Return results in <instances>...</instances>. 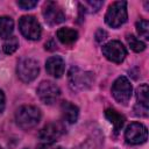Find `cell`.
<instances>
[{
	"mask_svg": "<svg viewBox=\"0 0 149 149\" xmlns=\"http://www.w3.org/2000/svg\"><path fill=\"white\" fill-rule=\"evenodd\" d=\"M41 120V111L33 105L21 106L15 113V121L17 126L24 130L31 129Z\"/></svg>",
	"mask_w": 149,
	"mask_h": 149,
	"instance_id": "6da1fadb",
	"label": "cell"
},
{
	"mask_svg": "<svg viewBox=\"0 0 149 149\" xmlns=\"http://www.w3.org/2000/svg\"><path fill=\"white\" fill-rule=\"evenodd\" d=\"M127 19L128 13L126 1H115L111 3L105 14V22L112 28L121 27L127 21Z\"/></svg>",
	"mask_w": 149,
	"mask_h": 149,
	"instance_id": "7a4b0ae2",
	"label": "cell"
},
{
	"mask_svg": "<svg viewBox=\"0 0 149 149\" xmlns=\"http://www.w3.org/2000/svg\"><path fill=\"white\" fill-rule=\"evenodd\" d=\"M40 72L38 62L30 57H23L17 62L16 66V73L21 81L23 83H30L33 81Z\"/></svg>",
	"mask_w": 149,
	"mask_h": 149,
	"instance_id": "3957f363",
	"label": "cell"
},
{
	"mask_svg": "<svg viewBox=\"0 0 149 149\" xmlns=\"http://www.w3.org/2000/svg\"><path fill=\"white\" fill-rule=\"evenodd\" d=\"M93 83V73L72 66L69 71V85L73 91L88 88Z\"/></svg>",
	"mask_w": 149,
	"mask_h": 149,
	"instance_id": "277c9868",
	"label": "cell"
},
{
	"mask_svg": "<svg viewBox=\"0 0 149 149\" xmlns=\"http://www.w3.org/2000/svg\"><path fill=\"white\" fill-rule=\"evenodd\" d=\"M19 28L21 34L27 38L31 41L40 40L42 34V28L37 19L33 15H23L19 20Z\"/></svg>",
	"mask_w": 149,
	"mask_h": 149,
	"instance_id": "5b68a950",
	"label": "cell"
},
{
	"mask_svg": "<svg viewBox=\"0 0 149 149\" xmlns=\"http://www.w3.org/2000/svg\"><path fill=\"white\" fill-rule=\"evenodd\" d=\"M112 95L113 98L120 102L126 105L133 94V86L130 84V81L128 80V78H126L125 76H120L115 79V81L112 85Z\"/></svg>",
	"mask_w": 149,
	"mask_h": 149,
	"instance_id": "8992f818",
	"label": "cell"
},
{
	"mask_svg": "<svg viewBox=\"0 0 149 149\" xmlns=\"http://www.w3.org/2000/svg\"><path fill=\"white\" fill-rule=\"evenodd\" d=\"M36 92H37L40 100L47 105L54 104L58 99V97L61 95L59 87L54 81H50V80H43L38 85Z\"/></svg>",
	"mask_w": 149,
	"mask_h": 149,
	"instance_id": "52a82bcc",
	"label": "cell"
},
{
	"mask_svg": "<svg viewBox=\"0 0 149 149\" xmlns=\"http://www.w3.org/2000/svg\"><path fill=\"white\" fill-rule=\"evenodd\" d=\"M125 139L129 144H142L148 139L147 127L141 122H132L125 132Z\"/></svg>",
	"mask_w": 149,
	"mask_h": 149,
	"instance_id": "ba28073f",
	"label": "cell"
},
{
	"mask_svg": "<svg viewBox=\"0 0 149 149\" xmlns=\"http://www.w3.org/2000/svg\"><path fill=\"white\" fill-rule=\"evenodd\" d=\"M102 54L104 56L113 62V63H121L127 56V50L120 41H109L105 45H102Z\"/></svg>",
	"mask_w": 149,
	"mask_h": 149,
	"instance_id": "9c48e42d",
	"label": "cell"
},
{
	"mask_svg": "<svg viewBox=\"0 0 149 149\" xmlns=\"http://www.w3.org/2000/svg\"><path fill=\"white\" fill-rule=\"evenodd\" d=\"M42 14H43L45 22L49 26H56V24H59L66 20L63 9L54 1H48L44 3Z\"/></svg>",
	"mask_w": 149,
	"mask_h": 149,
	"instance_id": "30bf717a",
	"label": "cell"
},
{
	"mask_svg": "<svg viewBox=\"0 0 149 149\" xmlns=\"http://www.w3.org/2000/svg\"><path fill=\"white\" fill-rule=\"evenodd\" d=\"M63 134V126L59 122H49L38 133L40 140L47 144H51L57 141Z\"/></svg>",
	"mask_w": 149,
	"mask_h": 149,
	"instance_id": "8fae6325",
	"label": "cell"
},
{
	"mask_svg": "<svg viewBox=\"0 0 149 149\" xmlns=\"http://www.w3.org/2000/svg\"><path fill=\"white\" fill-rule=\"evenodd\" d=\"M45 70L50 76L61 78L64 74L65 62L61 56H51L45 61Z\"/></svg>",
	"mask_w": 149,
	"mask_h": 149,
	"instance_id": "7c38bea8",
	"label": "cell"
},
{
	"mask_svg": "<svg viewBox=\"0 0 149 149\" xmlns=\"http://www.w3.org/2000/svg\"><path fill=\"white\" fill-rule=\"evenodd\" d=\"M61 111L63 119L69 123H74L79 116V109L76 105L71 104L70 101H63L61 104Z\"/></svg>",
	"mask_w": 149,
	"mask_h": 149,
	"instance_id": "4fadbf2b",
	"label": "cell"
},
{
	"mask_svg": "<svg viewBox=\"0 0 149 149\" xmlns=\"http://www.w3.org/2000/svg\"><path fill=\"white\" fill-rule=\"evenodd\" d=\"M56 35H57V38L59 40V42L63 43V44H65V45L73 44L77 41V38H78L77 30H74L72 28H69V27L58 29Z\"/></svg>",
	"mask_w": 149,
	"mask_h": 149,
	"instance_id": "5bb4252c",
	"label": "cell"
},
{
	"mask_svg": "<svg viewBox=\"0 0 149 149\" xmlns=\"http://www.w3.org/2000/svg\"><path fill=\"white\" fill-rule=\"evenodd\" d=\"M105 116L113 125L115 132H119L122 128V126L125 125V121H126L125 116L122 114H120L119 112H116L115 109H113V108H107L105 111Z\"/></svg>",
	"mask_w": 149,
	"mask_h": 149,
	"instance_id": "9a60e30c",
	"label": "cell"
},
{
	"mask_svg": "<svg viewBox=\"0 0 149 149\" xmlns=\"http://www.w3.org/2000/svg\"><path fill=\"white\" fill-rule=\"evenodd\" d=\"M14 30V21L9 16H0V37L7 40Z\"/></svg>",
	"mask_w": 149,
	"mask_h": 149,
	"instance_id": "2e32d148",
	"label": "cell"
},
{
	"mask_svg": "<svg viewBox=\"0 0 149 149\" xmlns=\"http://www.w3.org/2000/svg\"><path fill=\"white\" fill-rule=\"evenodd\" d=\"M148 93L149 88L147 84H141L136 90V97H137V104L144 106L148 108Z\"/></svg>",
	"mask_w": 149,
	"mask_h": 149,
	"instance_id": "e0dca14e",
	"label": "cell"
},
{
	"mask_svg": "<svg viewBox=\"0 0 149 149\" xmlns=\"http://www.w3.org/2000/svg\"><path fill=\"white\" fill-rule=\"evenodd\" d=\"M17 48H19V40H17V37H15V36L8 37V38L5 41L3 45H2V50H3V52L7 54V55L14 54V52L17 50Z\"/></svg>",
	"mask_w": 149,
	"mask_h": 149,
	"instance_id": "ac0fdd59",
	"label": "cell"
},
{
	"mask_svg": "<svg viewBox=\"0 0 149 149\" xmlns=\"http://www.w3.org/2000/svg\"><path fill=\"white\" fill-rule=\"evenodd\" d=\"M126 40H127V42H128L130 49H132L133 51H135V52H141V51H143V50L146 49L144 42H142L140 38H137V37L134 36V35H127Z\"/></svg>",
	"mask_w": 149,
	"mask_h": 149,
	"instance_id": "d6986e66",
	"label": "cell"
},
{
	"mask_svg": "<svg viewBox=\"0 0 149 149\" xmlns=\"http://www.w3.org/2000/svg\"><path fill=\"white\" fill-rule=\"evenodd\" d=\"M136 30L139 35L143 36L146 40L149 38V22L144 19H141L140 21L136 22Z\"/></svg>",
	"mask_w": 149,
	"mask_h": 149,
	"instance_id": "ffe728a7",
	"label": "cell"
},
{
	"mask_svg": "<svg viewBox=\"0 0 149 149\" xmlns=\"http://www.w3.org/2000/svg\"><path fill=\"white\" fill-rule=\"evenodd\" d=\"M16 5L19 7H21L22 9H31L37 5V1H35V0H19L16 2Z\"/></svg>",
	"mask_w": 149,
	"mask_h": 149,
	"instance_id": "44dd1931",
	"label": "cell"
},
{
	"mask_svg": "<svg viewBox=\"0 0 149 149\" xmlns=\"http://www.w3.org/2000/svg\"><path fill=\"white\" fill-rule=\"evenodd\" d=\"M134 112L137 116H147L148 115V108L140 105V104H136L135 107H134Z\"/></svg>",
	"mask_w": 149,
	"mask_h": 149,
	"instance_id": "7402d4cb",
	"label": "cell"
},
{
	"mask_svg": "<svg viewBox=\"0 0 149 149\" xmlns=\"http://www.w3.org/2000/svg\"><path fill=\"white\" fill-rule=\"evenodd\" d=\"M102 3H104L102 1H87L86 2V5L90 6V8H91L90 10L91 12H98L99 8L102 6Z\"/></svg>",
	"mask_w": 149,
	"mask_h": 149,
	"instance_id": "603a6c76",
	"label": "cell"
},
{
	"mask_svg": "<svg viewBox=\"0 0 149 149\" xmlns=\"http://www.w3.org/2000/svg\"><path fill=\"white\" fill-rule=\"evenodd\" d=\"M107 37V33L102 29H98L97 33H95V40L97 42H102L105 38Z\"/></svg>",
	"mask_w": 149,
	"mask_h": 149,
	"instance_id": "cb8c5ba5",
	"label": "cell"
},
{
	"mask_svg": "<svg viewBox=\"0 0 149 149\" xmlns=\"http://www.w3.org/2000/svg\"><path fill=\"white\" fill-rule=\"evenodd\" d=\"M5 105H6V98H5V93L0 90V113L5 109Z\"/></svg>",
	"mask_w": 149,
	"mask_h": 149,
	"instance_id": "d4e9b609",
	"label": "cell"
},
{
	"mask_svg": "<svg viewBox=\"0 0 149 149\" xmlns=\"http://www.w3.org/2000/svg\"><path fill=\"white\" fill-rule=\"evenodd\" d=\"M36 149H63V148H62V147H56V148H54V147H51L50 144L42 143V144L37 146V148H36Z\"/></svg>",
	"mask_w": 149,
	"mask_h": 149,
	"instance_id": "484cf974",
	"label": "cell"
},
{
	"mask_svg": "<svg viewBox=\"0 0 149 149\" xmlns=\"http://www.w3.org/2000/svg\"><path fill=\"white\" fill-rule=\"evenodd\" d=\"M45 49L47 50H55L56 49V44H55L54 40H50V41H48L45 43Z\"/></svg>",
	"mask_w": 149,
	"mask_h": 149,
	"instance_id": "4316f807",
	"label": "cell"
},
{
	"mask_svg": "<svg viewBox=\"0 0 149 149\" xmlns=\"http://www.w3.org/2000/svg\"><path fill=\"white\" fill-rule=\"evenodd\" d=\"M0 149H2V148H1V147H0Z\"/></svg>",
	"mask_w": 149,
	"mask_h": 149,
	"instance_id": "83f0119b",
	"label": "cell"
}]
</instances>
